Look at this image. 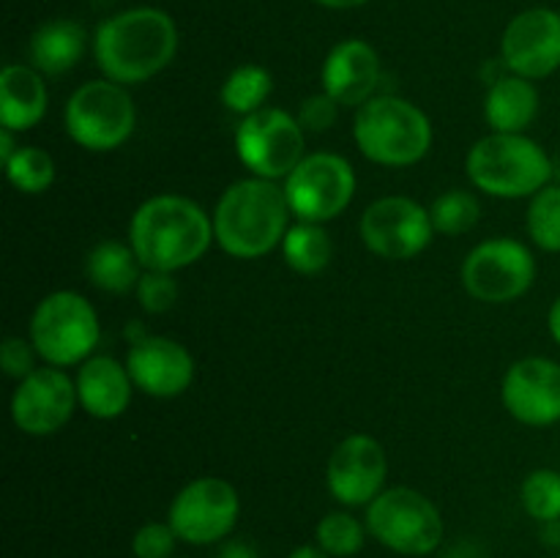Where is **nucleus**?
<instances>
[{
	"label": "nucleus",
	"instance_id": "nucleus-14",
	"mask_svg": "<svg viewBox=\"0 0 560 558\" xmlns=\"http://www.w3.org/2000/svg\"><path fill=\"white\" fill-rule=\"evenodd\" d=\"M77 383L60 367H38L31 375L16 381L11 394V421L31 438L55 435L74 416Z\"/></svg>",
	"mask_w": 560,
	"mask_h": 558
},
{
	"label": "nucleus",
	"instance_id": "nucleus-27",
	"mask_svg": "<svg viewBox=\"0 0 560 558\" xmlns=\"http://www.w3.org/2000/svg\"><path fill=\"white\" fill-rule=\"evenodd\" d=\"M432 224L441 235H465L481 222V202L468 189H446L430 206Z\"/></svg>",
	"mask_w": 560,
	"mask_h": 558
},
{
	"label": "nucleus",
	"instance_id": "nucleus-22",
	"mask_svg": "<svg viewBox=\"0 0 560 558\" xmlns=\"http://www.w3.org/2000/svg\"><path fill=\"white\" fill-rule=\"evenodd\" d=\"M539 104L541 98L534 80L517 74L498 77L485 98L487 126L498 135H525L539 115Z\"/></svg>",
	"mask_w": 560,
	"mask_h": 558
},
{
	"label": "nucleus",
	"instance_id": "nucleus-17",
	"mask_svg": "<svg viewBox=\"0 0 560 558\" xmlns=\"http://www.w3.org/2000/svg\"><path fill=\"white\" fill-rule=\"evenodd\" d=\"M503 408L525 427H552L560 421V364L545 356L514 361L501 383Z\"/></svg>",
	"mask_w": 560,
	"mask_h": 558
},
{
	"label": "nucleus",
	"instance_id": "nucleus-23",
	"mask_svg": "<svg viewBox=\"0 0 560 558\" xmlns=\"http://www.w3.org/2000/svg\"><path fill=\"white\" fill-rule=\"evenodd\" d=\"M88 49V33L77 20H49L31 38V60L42 74L58 77L74 69Z\"/></svg>",
	"mask_w": 560,
	"mask_h": 558
},
{
	"label": "nucleus",
	"instance_id": "nucleus-3",
	"mask_svg": "<svg viewBox=\"0 0 560 558\" xmlns=\"http://www.w3.org/2000/svg\"><path fill=\"white\" fill-rule=\"evenodd\" d=\"M284 189L277 181L241 178L222 191L213 208V241L235 260H257L282 246L290 230Z\"/></svg>",
	"mask_w": 560,
	"mask_h": 558
},
{
	"label": "nucleus",
	"instance_id": "nucleus-24",
	"mask_svg": "<svg viewBox=\"0 0 560 558\" xmlns=\"http://www.w3.org/2000/svg\"><path fill=\"white\" fill-rule=\"evenodd\" d=\"M85 274L93 288H98L102 293L124 295L137 290V282L142 279L145 268H142L140 257L135 255L131 244L109 239L88 252Z\"/></svg>",
	"mask_w": 560,
	"mask_h": 558
},
{
	"label": "nucleus",
	"instance_id": "nucleus-15",
	"mask_svg": "<svg viewBox=\"0 0 560 558\" xmlns=\"http://www.w3.org/2000/svg\"><path fill=\"white\" fill-rule=\"evenodd\" d=\"M386 449L366 432H350L334 446L326 465V487L342 507H370L386 490Z\"/></svg>",
	"mask_w": 560,
	"mask_h": 558
},
{
	"label": "nucleus",
	"instance_id": "nucleus-6",
	"mask_svg": "<svg viewBox=\"0 0 560 558\" xmlns=\"http://www.w3.org/2000/svg\"><path fill=\"white\" fill-rule=\"evenodd\" d=\"M27 339L44 364L66 370L91 359L102 339V326L85 295L77 290H55L33 310Z\"/></svg>",
	"mask_w": 560,
	"mask_h": 558
},
{
	"label": "nucleus",
	"instance_id": "nucleus-38",
	"mask_svg": "<svg viewBox=\"0 0 560 558\" xmlns=\"http://www.w3.org/2000/svg\"><path fill=\"white\" fill-rule=\"evenodd\" d=\"M547 328H550V337L560 345V295L552 301L550 312H547Z\"/></svg>",
	"mask_w": 560,
	"mask_h": 558
},
{
	"label": "nucleus",
	"instance_id": "nucleus-9",
	"mask_svg": "<svg viewBox=\"0 0 560 558\" xmlns=\"http://www.w3.org/2000/svg\"><path fill=\"white\" fill-rule=\"evenodd\" d=\"M306 131L299 118L279 107H262L241 118L235 153L255 178L284 181L306 156Z\"/></svg>",
	"mask_w": 560,
	"mask_h": 558
},
{
	"label": "nucleus",
	"instance_id": "nucleus-1",
	"mask_svg": "<svg viewBox=\"0 0 560 558\" xmlns=\"http://www.w3.org/2000/svg\"><path fill=\"white\" fill-rule=\"evenodd\" d=\"M178 53L175 20L153 5L118 11L93 33V58L104 80L142 85L167 69Z\"/></svg>",
	"mask_w": 560,
	"mask_h": 558
},
{
	"label": "nucleus",
	"instance_id": "nucleus-29",
	"mask_svg": "<svg viewBox=\"0 0 560 558\" xmlns=\"http://www.w3.org/2000/svg\"><path fill=\"white\" fill-rule=\"evenodd\" d=\"M366 523L353 518L350 512H328L323 514L315 528V542L331 558H353L366 545Z\"/></svg>",
	"mask_w": 560,
	"mask_h": 558
},
{
	"label": "nucleus",
	"instance_id": "nucleus-30",
	"mask_svg": "<svg viewBox=\"0 0 560 558\" xmlns=\"http://www.w3.org/2000/svg\"><path fill=\"white\" fill-rule=\"evenodd\" d=\"M525 228L541 252L560 255V184L545 186L530 197Z\"/></svg>",
	"mask_w": 560,
	"mask_h": 558
},
{
	"label": "nucleus",
	"instance_id": "nucleus-26",
	"mask_svg": "<svg viewBox=\"0 0 560 558\" xmlns=\"http://www.w3.org/2000/svg\"><path fill=\"white\" fill-rule=\"evenodd\" d=\"M273 91V77L271 71L262 69L257 63H244L238 69H233L228 74V80L222 82V91H219V98H222L224 107L230 113L246 115L257 113V109L268 107V96Z\"/></svg>",
	"mask_w": 560,
	"mask_h": 558
},
{
	"label": "nucleus",
	"instance_id": "nucleus-8",
	"mask_svg": "<svg viewBox=\"0 0 560 558\" xmlns=\"http://www.w3.org/2000/svg\"><path fill=\"white\" fill-rule=\"evenodd\" d=\"M63 126L66 135L85 151H115L135 135V98L118 82L91 80L77 88L66 102Z\"/></svg>",
	"mask_w": 560,
	"mask_h": 558
},
{
	"label": "nucleus",
	"instance_id": "nucleus-12",
	"mask_svg": "<svg viewBox=\"0 0 560 558\" xmlns=\"http://www.w3.org/2000/svg\"><path fill=\"white\" fill-rule=\"evenodd\" d=\"M459 277L476 301L509 304L534 288L536 257L517 239H487L465 255Z\"/></svg>",
	"mask_w": 560,
	"mask_h": 558
},
{
	"label": "nucleus",
	"instance_id": "nucleus-37",
	"mask_svg": "<svg viewBox=\"0 0 560 558\" xmlns=\"http://www.w3.org/2000/svg\"><path fill=\"white\" fill-rule=\"evenodd\" d=\"M16 148L20 146H14V131H9V129H3V126H0V162H9L11 156H14L16 153Z\"/></svg>",
	"mask_w": 560,
	"mask_h": 558
},
{
	"label": "nucleus",
	"instance_id": "nucleus-25",
	"mask_svg": "<svg viewBox=\"0 0 560 558\" xmlns=\"http://www.w3.org/2000/svg\"><path fill=\"white\" fill-rule=\"evenodd\" d=\"M334 244L326 228L317 222H295L282 239V257L295 274L315 277L331 263Z\"/></svg>",
	"mask_w": 560,
	"mask_h": 558
},
{
	"label": "nucleus",
	"instance_id": "nucleus-41",
	"mask_svg": "<svg viewBox=\"0 0 560 558\" xmlns=\"http://www.w3.org/2000/svg\"><path fill=\"white\" fill-rule=\"evenodd\" d=\"M556 558H560V556H556Z\"/></svg>",
	"mask_w": 560,
	"mask_h": 558
},
{
	"label": "nucleus",
	"instance_id": "nucleus-35",
	"mask_svg": "<svg viewBox=\"0 0 560 558\" xmlns=\"http://www.w3.org/2000/svg\"><path fill=\"white\" fill-rule=\"evenodd\" d=\"M36 348H33L31 339H22V337H5L3 345H0V367L9 377L14 381H22V377L31 375L36 367Z\"/></svg>",
	"mask_w": 560,
	"mask_h": 558
},
{
	"label": "nucleus",
	"instance_id": "nucleus-36",
	"mask_svg": "<svg viewBox=\"0 0 560 558\" xmlns=\"http://www.w3.org/2000/svg\"><path fill=\"white\" fill-rule=\"evenodd\" d=\"M217 558H257V550L249 545V542L233 539V542H224V545L219 547Z\"/></svg>",
	"mask_w": 560,
	"mask_h": 558
},
{
	"label": "nucleus",
	"instance_id": "nucleus-20",
	"mask_svg": "<svg viewBox=\"0 0 560 558\" xmlns=\"http://www.w3.org/2000/svg\"><path fill=\"white\" fill-rule=\"evenodd\" d=\"M74 383L80 408L93 419L113 421L129 410L135 381L126 364H120L113 356H91L82 361Z\"/></svg>",
	"mask_w": 560,
	"mask_h": 558
},
{
	"label": "nucleus",
	"instance_id": "nucleus-33",
	"mask_svg": "<svg viewBox=\"0 0 560 558\" xmlns=\"http://www.w3.org/2000/svg\"><path fill=\"white\" fill-rule=\"evenodd\" d=\"M178 534L173 531V525L164 520H153V523L140 525L131 536V553L135 558H175V545H178Z\"/></svg>",
	"mask_w": 560,
	"mask_h": 558
},
{
	"label": "nucleus",
	"instance_id": "nucleus-11",
	"mask_svg": "<svg viewBox=\"0 0 560 558\" xmlns=\"http://www.w3.org/2000/svg\"><path fill=\"white\" fill-rule=\"evenodd\" d=\"M241 496L222 476H197L170 501L167 523L180 542L195 547L217 545L235 531Z\"/></svg>",
	"mask_w": 560,
	"mask_h": 558
},
{
	"label": "nucleus",
	"instance_id": "nucleus-21",
	"mask_svg": "<svg viewBox=\"0 0 560 558\" xmlns=\"http://www.w3.org/2000/svg\"><path fill=\"white\" fill-rule=\"evenodd\" d=\"M49 93L36 66L9 63L0 71V126L14 135L31 131L47 115Z\"/></svg>",
	"mask_w": 560,
	"mask_h": 558
},
{
	"label": "nucleus",
	"instance_id": "nucleus-4",
	"mask_svg": "<svg viewBox=\"0 0 560 558\" xmlns=\"http://www.w3.org/2000/svg\"><path fill=\"white\" fill-rule=\"evenodd\" d=\"M465 173L481 195L525 200L552 184V159L534 137L492 131L470 146Z\"/></svg>",
	"mask_w": 560,
	"mask_h": 558
},
{
	"label": "nucleus",
	"instance_id": "nucleus-32",
	"mask_svg": "<svg viewBox=\"0 0 560 558\" xmlns=\"http://www.w3.org/2000/svg\"><path fill=\"white\" fill-rule=\"evenodd\" d=\"M135 293L148 315H164V312L173 310L175 301H178V282H175V274L148 271L145 268L142 279L137 282Z\"/></svg>",
	"mask_w": 560,
	"mask_h": 558
},
{
	"label": "nucleus",
	"instance_id": "nucleus-10",
	"mask_svg": "<svg viewBox=\"0 0 560 558\" xmlns=\"http://www.w3.org/2000/svg\"><path fill=\"white\" fill-rule=\"evenodd\" d=\"M284 197L299 222L326 224L348 211L355 197V170L331 151L306 153L284 178Z\"/></svg>",
	"mask_w": 560,
	"mask_h": 558
},
{
	"label": "nucleus",
	"instance_id": "nucleus-28",
	"mask_svg": "<svg viewBox=\"0 0 560 558\" xmlns=\"http://www.w3.org/2000/svg\"><path fill=\"white\" fill-rule=\"evenodd\" d=\"M3 167L9 184L22 195H44L55 184V162L44 148L20 146Z\"/></svg>",
	"mask_w": 560,
	"mask_h": 558
},
{
	"label": "nucleus",
	"instance_id": "nucleus-13",
	"mask_svg": "<svg viewBox=\"0 0 560 558\" xmlns=\"http://www.w3.org/2000/svg\"><path fill=\"white\" fill-rule=\"evenodd\" d=\"M361 241L381 260H413L435 239L430 208L413 197L388 195L366 206L359 222Z\"/></svg>",
	"mask_w": 560,
	"mask_h": 558
},
{
	"label": "nucleus",
	"instance_id": "nucleus-19",
	"mask_svg": "<svg viewBox=\"0 0 560 558\" xmlns=\"http://www.w3.org/2000/svg\"><path fill=\"white\" fill-rule=\"evenodd\" d=\"M323 93L337 98L342 107H355L375 96L381 85V55L364 38H345L334 44L320 69Z\"/></svg>",
	"mask_w": 560,
	"mask_h": 558
},
{
	"label": "nucleus",
	"instance_id": "nucleus-2",
	"mask_svg": "<svg viewBox=\"0 0 560 558\" xmlns=\"http://www.w3.org/2000/svg\"><path fill=\"white\" fill-rule=\"evenodd\" d=\"M129 244L148 271H180L211 249L213 219L184 195H153L131 213Z\"/></svg>",
	"mask_w": 560,
	"mask_h": 558
},
{
	"label": "nucleus",
	"instance_id": "nucleus-5",
	"mask_svg": "<svg viewBox=\"0 0 560 558\" xmlns=\"http://www.w3.org/2000/svg\"><path fill=\"white\" fill-rule=\"evenodd\" d=\"M353 140L381 167L419 164L432 148V124L419 104L402 96H372L355 109Z\"/></svg>",
	"mask_w": 560,
	"mask_h": 558
},
{
	"label": "nucleus",
	"instance_id": "nucleus-40",
	"mask_svg": "<svg viewBox=\"0 0 560 558\" xmlns=\"http://www.w3.org/2000/svg\"><path fill=\"white\" fill-rule=\"evenodd\" d=\"M315 3L326 5V9H334V11H345V9H359V5L370 3V0H315Z\"/></svg>",
	"mask_w": 560,
	"mask_h": 558
},
{
	"label": "nucleus",
	"instance_id": "nucleus-16",
	"mask_svg": "<svg viewBox=\"0 0 560 558\" xmlns=\"http://www.w3.org/2000/svg\"><path fill=\"white\" fill-rule=\"evenodd\" d=\"M503 66L525 80H545L560 69V11L528 9L514 16L501 38Z\"/></svg>",
	"mask_w": 560,
	"mask_h": 558
},
{
	"label": "nucleus",
	"instance_id": "nucleus-34",
	"mask_svg": "<svg viewBox=\"0 0 560 558\" xmlns=\"http://www.w3.org/2000/svg\"><path fill=\"white\" fill-rule=\"evenodd\" d=\"M339 107H342V104H339L337 98L328 96V93H315V96L301 102L295 118H299L301 129H304L306 135H323V131H328L337 124Z\"/></svg>",
	"mask_w": 560,
	"mask_h": 558
},
{
	"label": "nucleus",
	"instance_id": "nucleus-7",
	"mask_svg": "<svg viewBox=\"0 0 560 558\" xmlns=\"http://www.w3.org/2000/svg\"><path fill=\"white\" fill-rule=\"evenodd\" d=\"M366 531L377 545L397 556L421 558L441 547L446 525L443 514L424 492L413 487H386L366 507Z\"/></svg>",
	"mask_w": 560,
	"mask_h": 558
},
{
	"label": "nucleus",
	"instance_id": "nucleus-39",
	"mask_svg": "<svg viewBox=\"0 0 560 558\" xmlns=\"http://www.w3.org/2000/svg\"><path fill=\"white\" fill-rule=\"evenodd\" d=\"M288 558H331V556H328V553L315 542V545H299Z\"/></svg>",
	"mask_w": 560,
	"mask_h": 558
},
{
	"label": "nucleus",
	"instance_id": "nucleus-31",
	"mask_svg": "<svg viewBox=\"0 0 560 558\" xmlns=\"http://www.w3.org/2000/svg\"><path fill=\"white\" fill-rule=\"evenodd\" d=\"M520 501L528 518L539 523H558L560 520V470L536 468L525 476L520 487Z\"/></svg>",
	"mask_w": 560,
	"mask_h": 558
},
{
	"label": "nucleus",
	"instance_id": "nucleus-18",
	"mask_svg": "<svg viewBox=\"0 0 560 558\" xmlns=\"http://www.w3.org/2000/svg\"><path fill=\"white\" fill-rule=\"evenodd\" d=\"M124 364L137 392L156 399L180 397L191 386L197 372L189 348L162 334H148L131 342Z\"/></svg>",
	"mask_w": 560,
	"mask_h": 558
}]
</instances>
